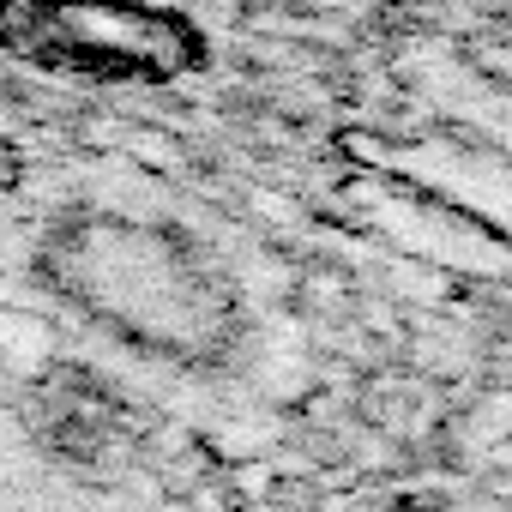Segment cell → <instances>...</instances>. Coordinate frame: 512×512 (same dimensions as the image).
Returning a JSON list of instances; mask_svg holds the SVG:
<instances>
[{"label": "cell", "mask_w": 512, "mask_h": 512, "mask_svg": "<svg viewBox=\"0 0 512 512\" xmlns=\"http://www.w3.org/2000/svg\"><path fill=\"white\" fill-rule=\"evenodd\" d=\"M19 49L85 79H175L205 55L187 19L145 0H31Z\"/></svg>", "instance_id": "cell-1"}]
</instances>
